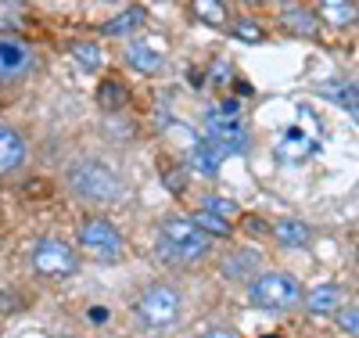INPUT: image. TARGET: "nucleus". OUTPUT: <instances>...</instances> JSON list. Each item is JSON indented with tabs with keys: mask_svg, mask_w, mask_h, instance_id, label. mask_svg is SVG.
I'll use <instances>...</instances> for the list:
<instances>
[{
	"mask_svg": "<svg viewBox=\"0 0 359 338\" xmlns=\"http://www.w3.org/2000/svg\"><path fill=\"white\" fill-rule=\"evenodd\" d=\"M162 176H165V188H169L172 195H180V191L187 188V169H184V166H165Z\"/></svg>",
	"mask_w": 359,
	"mask_h": 338,
	"instance_id": "obj_26",
	"label": "nucleus"
},
{
	"mask_svg": "<svg viewBox=\"0 0 359 338\" xmlns=\"http://www.w3.org/2000/svg\"><path fill=\"white\" fill-rule=\"evenodd\" d=\"M76 234H79L83 249L94 252V259H101V263H115L118 256H123V249H126V241H123V234L115 230V223L101 220V216H86Z\"/></svg>",
	"mask_w": 359,
	"mask_h": 338,
	"instance_id": "obj_6",
	"label": "nucleus"
},
{
	"mask_svg": "<svg viewBox=\"0 0 359 338\" xmlns=\"http://www.w3.org/2000/svg\"><path fill=\"white\" fill-rule=\"evenodd\" d=\"M320 22L327 25H334V29H345L355 22V4L352 0H320Z\"/></svg>",
	"mask_w": 359,
	"mask_h": 338,
	"instance_id": "obj_15",
	"label": "nucleus"
},
{
	"mask_svg": "<svg viewBox=\"0 0 359 338\" xmlns=\"http://www.w3.org/2000/svg\"><path fill=\"white\" fill-rule=\"evenodd\" d=\"M334 317H338V327L355 338V331H359V310H355V302H352V306H338Z\"/></svg>",
	"mask_w": 359,
	"mask_h": 338,
	"instance_id": "obj_25",
	"label": "nucleus"
},
{
	"mask_svg": "<svg viewBox=\"0 0 359 338\" xmlns=\"http://www.w3.org/2000/svg\"><path fill=\"white\" fill-rule=\"evenodd\" d=\"M259 270V252L245 249V252H230L223 259V273L230 281H252V273Z\"/></svg>",
	"mask_w": 359,
	"mask_h": 338,
	"instance_id": "obj_14",
	"label": "nucleus"
},
{
	"mask_svg": "<svg viewBox=\"0 0 359 338\" xmlns=\"http://www.w3.org/2000/svg\"><path fill=\"white\" fill-rule=\"evenodd\" d=\"M25 22V4L22 0H0V33H11Z\"/></svg>",
	"mask_w": 359,
	"mask_h": 338,
	"instance_id": "obj_23",
	"label": "nucleus"
},
{
	"mask_svg": "<svg viewBox=\"0 0 359 338\" xmlns=\"http://www.w3.org/2000/svg\"><path fill=\"white\" fill-rule=\"evenodd\" d=\"M0 288H4V278H0Z\"/></svg>",
	"mask_w": 359,
	"mask_h": 338,
	"instance_id": "obj_31",
	"label": "nucleus"
},
{
	"mask_svg": "<svg viewBox=\"0 0 359 338\" xmlns=\"http://www.w3.org/2000/svg\"><path fill=\"white\" fill-rule=\"evenodd\" d=\"M62 338H72V334H62Z\"/></svg>",
	"mask_w": 359,
	"mask_h": 338,
	"instance_id": "obj_32",
	"label": "nucleus"
},
{
	"mask_svg": "<svg viewBox=\"0 0 359 338\" xmlns=\"http://www.w3.org/2000/svg\"><path fill=\"white\" fill-rule=\"evenodd\" d=\"M123 58H126V65H130V69H137V72H144V76L158 72V69H162V61H165L158 47H151V44H140V40L126 44Z\"/></svg>",
	"mask_w": 359,
	"mask_h": 338,
	"instance_id": "obj_12",
	"label": "nucleus"
},
{
	"mask_svg": "<svg viewBox=\"0 0 359 338\" xmlns=\"http://www.w3.org/2000/svg\"><path fill=\"white\" fill-rule=\"evenodd\" d=\"M191 15L205 25H223L226 22V8L223 0H191Z\"/></svg>",
	"mask_w": 359,
	"mask_h": 338,
	"instance_id": "obj_20",
	"label": "nucleus"
},
{
	"mask_svg": "<svg viewBox=\"0 0 359 338\" xmlns=\"http://www.w3.org/2000/svg\"><path fill=\"white\" fill-rule=\"evenodd\" d=\"M208 238L205 230L194 227L191 216H169L162 227H158V259L162 263H172V266H187V263H198L205 252H208Z\"/></svg>",
	"mask_w": 359,
	"mask_h": 338,
	"instance_id": "obj_2",
	"label": "nucleus"
},
{
	"mask_svg": "<svg viewBox=\"0 0 359 338\" xmlns=\"http://www.w3.org/2000/svg\"><path fill=\"white\" fill-rule=\"evenodd\" d=\"M29 263H33V270L47 281H65L79 270V256L57 238H40L33 249H29Z\"/></svg>",
	"mask_w": 359,
	"mask_h": 338,
	"instance_id": "obj_4",
	"label": "nucleus"
},
{
	"mask_svg": "<svg viewBox=\"0 0 359 338\" xmlns=\"http://www.w3.org/2000/svg\"><path fill=\"white\" fill-rule=\"evenodd\" d=\"M194 338H233V331H230V327H208V331H201V334H194Z\"/></svg>",
	"mask_w": 359,
	"mask_h": 338,
	"instance_id": "obj_29",
	"label": "nucleus"
},
{
	"mask_svg": "<svg viewBox=\"0 0 359 338\" xmlns=\"http://www.w3.org/2000/svg\"><path fill=\"white\" fill-rule=\"evenodd\" d=\"M69 188L86 198V202H97V205H115L130 195V183L118 176L108 162L97 159H83L69 169Z\"/></svg>",
	"mask_w": 359,
	"mask_h": 338,
	"instance_id": "obj_1",
	"label": "nucleus"
},
{
	"mask_svg": "<svg viewBox=\"0 0 359 338\" xmlns=\"http://www.w3.org/2000/svg\"><path fill=\"white\" fill-rule=\"evenodd\" d=\"M284 25L291 29V33H298V37H316L320 33V18L313 15V11H287L284 15Z\"/></svg>",
	"mask_w": 359,
	"mask_h": 338,
	"instance_id": "obj_21",
	"label": "nucleus"
},
{
	"mask_svg": "<svg viewBox=\"0 0 359 338\" xmlns=\"http://www.w3.org/2000/svg\"><path fill=\"white\" fill-rule=\"evenodd\" d=\"M108 313H104V306H94V310H90V320H104Z\"/></svg>",
	"mask_w": 359,
	"mask_h": 338,
	"instance_id": "obj_30",
	"label": "nucleus"
},
{
	"mask_svg": "<svg viewBox=\"0 0 359 338\" xmlns=\"http://www.w3.org/2000/svg\"><path fill=\"white\" fill-rule=\"evenodd\" d=\"M223 159H226V151H223L219 144H212V141H205V137L191 148V166H194V173H201V176H219Z\"/></svg>",
	"mask_w": 359,
	"mask_h": 338,
	"instance_id": "obj_11",
	"label": "nucleus"
},
{
	"mask_svg": "<svg viewBox=\"0 0 359 338\" xmlns=\"http://www.w3.org/2000/svg\"><path fill=\"white\" fill-rule=\"evenodd\" d=\"M248 302L262 313H291L298 302H302V281L287 270H266L255 273L248 285Z\"/></svg>",
	"mask_w": 359,
	"mask_h": 338,
	"instance_id": "obj_3",
	"label": "nucleus"
},
{
	"mask_svg": "<svg viewBox=\"0 0 359 338\" xmlns=\"http://www.w3.org/2000/svg\"><path fill=\"white\" fill-rule=\"evenodd\" d=\"M269 338H277V334H269Z\"/></svg>",
	"mask_w": 359,
	"mask_h": 338,
	"instance_id": "obj_33",
	"label": "nucleus"
},
{
	"mask_svg": "<svg viewBox=\"0 0 359 338\" xmlns=\"http://www.w3.org/2000/svg\"><path fill=\"white\" fill-rule=\"evenodd\" d=\"M97 105L108 108V112H123L130 105V90L123 83H115V79H101L97 86Z\"/></svg>",
	"mask_w": 359,
	"mask_h": 338,
	"instance_id": "obj_18",
	"label": "nucleus"
},
{
	"mask_svg": "<svg viewBox=\"0 0 359 338\" xmlns=\"http://www.w3.org/2000/svg\"><path fill=\"white\" fill-rule=\"evenodd\" d=\"M212 115H219V119H241V101L226 98L223 105H216V108H212Z\"/></svg>",
	"mask_w": 359,
	"mask_h": 338,
	"instance_id": "obj_28",
	"label": "nucleus"
},
{
	"mask_svg": "<svg viewBox=\"0 0 359 338\" xmlns=\"http://www.w3.org/2000/svg\"><path fill=\"white\" fill-rule=\"evenodd\" d=\"M180 306H184V299H180V292L172 285H151L140 299H137V320L147 324V327H165L180 317Z\"/></svg>",
	"mask_w": 359,
	"mask_h": 338,
	"instance_id": "obj_5",
	"label": "nucleus"
},
{
	"mask_svg": "<svg viewBox=\"0 0 359 338\" xmlns=\"http://www.w3.org/2000/svg\"><path fill=\"white\" fill-rule=\"evenodd\" d=\"M72 58L79 61V65H83L86 72H94V69H101V65H104V54H101V47H97V44H86V40L72 44Z\"/></svg>",
	"mask_w": 359,
	"mask_h": 338,
	"instance_id": "obj_22",
	"label": "nucleus"
},
{
	"mask_svg": "<svg viewBox=\"0 0 359 338\" xmlns=\"http://www.w3.org/2000/svg\"><path fill=\"white\" fill-rule=\"evenodd\" d=\"M323 98L338 101V108H345L352 119H355V79H334V83H323L320 86Z\"/></svg>",
	"mask_w": 359,
	"mask_h": 338,
	"instance_id": "obj_17",
	"label": "nucleus"
},
{
	"mask_svg": "<svg viewBox=\"0 0 359 338\" xmlns=\"http://www.w3.org/2000/svg\"><path fill=\"white\" fill-rule=\"evenodd\" d=\"M316 137L309 134V130H302V126H287L284 134H280V141H277V159L284 162V166H298V162H306L309 155H316Z\"/></svg>",
	"mask_w": 359,
	"mask_h": 338,
	"instance_id": "obj_8",
	"label": "nucleus"
},
{
	"mask_svg": "<svg viewBox=\"0 0 359 338\" xmlns=\"http://www.w3.org/2000/svg\"><path fill=\"white\" fill-rule=\"evenodd\" d=\"M144 18H147V11H144V8H126L123 15L108 18V22L101 25V33H104V37H130L133 29H140V25H144Z\"/></svg>",
	"mask_w": 359,
	"mask_h": 338,
	"instance_id": "obj_16",
	"label": "nucleus"
},
{
	"mask_svg": "<svg viewBox=\"0 0 359 338\" xmlns=\"http://www.w3.org/2000/svg\"><path fill=\"white\" fill-rule=\"evenodd\" d=\"M22 159H25V141L11 126H0V176L18 169Z\"/></svg>",
	"mask_w": 359,
	"mask_h": 338,
	"instance_id": "obj_13",
	"label": "nucleus"
},
{
	"mask_svg": "<svg viewBox=\"0 0 359 338\" xmlns=\"http://www.w3.org/2000/svg\"><path fill=\"white\" fill-rule=\"evenodd\" d=\"M302 299H306V313H313V317H331L338 306H345V292L338 285H331V281L302 292Z\"/></svg>",
	"mask_w": 359,
	"mask_h": 338,
	"instance_id": "obj_9",
	"label": "nucleus"
},
{
	"mask_svg": "<svg viewBox=\"0 0 359 338\" xmlns=\"http://www.w3.org/2000/svg\"><path fill=\"white\" fill-rule=\"evenodd\" d=\"M191 220H194V227H198V230H205L208 238H230V234H233L230 220L216 216V212H208V209H198Z\"/></svg>",
	"mask_w": 359,
	"mask_h": 338,
	"instance_id": "obj_19",
	"label": "nucleus"
},
{
	"mask_svg": "<svg viewBox=\"0 0 359 338\" xmlns=\"http://www.w3.org/2000/svg\"><path fill=\"white\" fill-rule=\"evenodd\" d=\"M201 209H208V212H216V216H223V220L237 216V202H223V198H216V195H208V198L201 202Z\"/></svg>",
	"mask_w": 359,
	"mask_h": 338,
	"instance_id": "obj_27",
	"label": "nucleus"
},
{
	"mask_svg": "<svg viewBox=\"0 0 359 338\" xmlns=\"http://www.w3.org/2000/svg\"><path fill=\"white\" fill-rule=\"evenodd\" d=\"M233 37L241 40V44H259V40H266V29H262L255 18H237Z\"/></svg>",
	"mask_w": 359,
	"mask_h": 338,
	"instance_id": "obj_24",
	"label": "nucleus"
},
{
	"mask_svg": "<svg viewBox=\"0 0 359 338\" xmlns=\"http://www.w3.org/2000/svg\"><path fill=\"white\" fill-rule=\"evenodd\" d=\"M273 238H277V245L284 252H302V249H309L313 230L302 220H277L273 223Z\"/></svg>",
	"mask_w": 359,
	"mask_h": 338,
	"instance_id": "obj_10",
	"label": "nucleus"
},
{
	"mask_svg": "<svg viewBox=\"0 0 359 338\" xmlns=\"http://www.w3.org/2000/svg\"><path fill=\"white\" fill-rule=\"evenodd\" d=\"M33 69H36V51L11 33H0V83L22 79Z\"/></svg>",
	"mask_w": 359,
	"mask_h": 338,
	"instance_id": "obj_7",
	"label": "nucleus"
}]
</instances>
